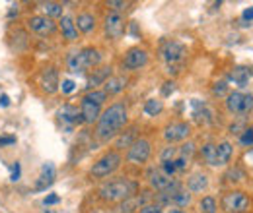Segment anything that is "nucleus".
Listing matches in <instances>:
<instances>
[{"instance_id":"obj_1","label":"nucleus","mask_w":253,"mask_h":213,"mask_svg":"<svg viewBox=\"0 0 253 213\" xmlns=\"http://www.w3.org/2000/svg\"><path fill=\"white\" fill-rule=\"evenodd\" d=\"M127 124V105L125 103H113L109 109H105L97 120V138L101 142H109L111 138H115L123 126Z\"/></svg>"},{"instance_id":"obj_2","label":"nucleus","mask_w":253,"mask_h":213,"mask_svg":"<svg viewBox=\"0 0 253 213\" xmlns=\"http://www.w3.org/2000/svg\"><path fill=\"white\" fill-rule=\"evenodd\" d=\"M137 190H138V184L137 182L123 178V180H111V182L103 184L99 188V196L105 202H121V200L133 198L137 194Z\"/></svg>"},{"instance_id":"obj_3","label":"nucleus","mask_w":253,"mask_h":213,"mask_svg":"<svg viewBox=\"0 0 253 213\" xmlns=\"http://www.w3.org/2000/svg\"><path fill=\"white\" fill-rule=\"evenodd\" d=\"M99 62H101V55H99L95 49H92V47L82 49L80 53H72V55L69 57V60H67L69 70L74 72V74H80V72H84V70H90V68L97 66Z\"/></svg>"},{"instance_id":"obj_4","label":"nucleus","mask_w":253,"mask_h":213,"mask_svg":"<svg viewBox=\"0 0 253 213\" xmlns=\"http://www.w3.org/2000/svg\"><path fill=\"white\" fill-rule=\"evenodd\" d=\"M121 165V155L117 151H107L101 159H97L93 163V167L90 169V174L95 176V178H103V176H109L111 173H115Z\"/></svg>"},{"instance_id":"obj_5","label":"nucleus","mask_w":253,"mask_h":213,"mask_svg":"<svg viewBox=\"0 0 253 213\" xmlns=\"http://www.w3.org/2000/svg\"><path fill=\"white\" fill-rule=\"evenodd\" d=\"M226 107L234 115H246L253 109V95L252 93H240V91L228 93Z\"/></svg>"},{"instance_id":"obj_6","label":"nucleus","mask_w":253,"mask_h":213,"mask_svg":"<svg viewBox=\"0 0 253 213\" xmlns=\"http://www.w3.org/2000/svg\"><path fill=\"white\" fill-rule=\"evenodd\" d=\"M150 153H152V145H150V142L144 140V138H138V140H135L133 145L129 147L127 161L133 163V165H144V163L150 159Z\"/></svg>"},{"instance_id":"obj_7","label":"nucleus","mask_w":253,"mask_h":213,"mask_svg":"<svg viewBox=\"0 0 253 213\" xmlns=\"http://www.w3.org/2000/svg\"><path fill=\"white\" fill-rule=\"evenodd\" d=\"M222 210L228 213H246L250 210V198L244 192H228L222 198Z\"/></svg>"},{"instance_id":"obj_8","label":"nucleus","mask_w":253,"mask_h":213,"mask_svg":"<svg viewBox=\"0 0 253 213\" xmlns=\"http://www.w3.org/2000/svg\"><path fill=\"white\" fill-rule=\"evenodd\" d=\"M160 55H162V58H164L168 64H175V62H179V60H183V58H185L187 49H185L179 41L169 39V41H164V43H162V47H160Z\"/></svg>"},{"instance_id":"obj_9","label":"nucleus","mask_w":253,"mask_h":213,"mask_svg":"<svg viewBox=\"0 0 253 213\" xmlns=\"http://www.w3.org/2000/svg\"><path fill=\"white\" fill-rule=\"evenodd\" d=\"M146 62H148V53L144 49H138V47L131 49L123 58V66L127 70H138V68L146 66Z\"/></svg>"},{"instance_id":"obj_10","label":"nucleus","mask_w":253,"mask_h":213,"mask_svg":"<svg viewBox=\"0 0 253 213\" xmlns=\"http://www.w3.org/2000/svg\"><path fill=\"white\" fill-rule=\"evenodd\" d=\"M27 27L33 33H39V35H51L57 29L55 21L51 18H47V16H33V18H29L27 19Z\"/></svg>"},{"instance_id":"obj_11","label":"nucleus","mask_w":253,"mask_h":213,"mask_svg":"<svg viewBox=\"0 0 253 213\" xmlns=\"http://www.w3.org/2000/svg\"><path fill=\"white\" fill-rule=\"evenodd\" d=\"M125 31V19L119 12H111L105 18V33L109 39H119Z\"/></svg>"},{"instance_id":"obj_12","label":"nucleus","mask_w":253,"mask_h":213,"mask_svg":"<svg viewBox=\"0 0 253 213\" xmlns=\"http://www.w3.org/2000/svg\"><path fill=\"white\" fill-rule=\"evenodd\" d=\"M191 134V126L187 122H171L164 128V138L168 142H183Z\"/></svg>"},{"instance_id":"obj_13","label":"nucleus","mask_w":253,"mask_h":213,"mask_svg":"<svg viewBox=\"0 0 253 213\" xmlns=\"http://www.w3.org/2000/svg\"><path fill=\"white\" fill-rule=\"evenodd\" d=\"M80 115H82V120L84 122L92 124V122L99 120V116H101V105L92 103V101H88L84 97L82 99V105H80Z\"/></svg>"},{"instance_id":"obj_14","label":"nucleus","mask_w":253,"mask_h":213,"mask_svg":"<svg viewBox=\"0 0 253 213\" xmlns=\"http://www.w3.org/2000/svg\"><path fill=\"white\" fill-rule=\"evenodd\" d=\"M55 165L53 163H45L43 167H41V174H39V180H37V184H35V190L37 192H41V190H47L53 182H55Z\"/></svg>"},{"instance_id":"obj_15","label":"nucleus","mask_w":253,"mask_h":213,"mask_svg":"<svg viewBox=\"0 0 253 213\" xmlns=\"http://www.w3.org/2000/svg\"><path fill=\"white\" fill-rule=\"evenodd\" d=\"M193 153H195V143H191V142L183 143V145L177 149V157H175V161H173L175 169H177V171H183V169L189 165Z\"/></svg>"},{"instance_id":"obj_16","label":"nucleus","mask_w":253,"mask_h":213,"mask_svg":"<svg viewBox=\"0 0 253 213\" xmlns=\"http://www.w3.org/2000/svg\"><path fill=\"white\" fill-rule=\"evenodd\" d=\"M59 27L63 31V37L67 41H76L78 39V29H76V23L70 16H63L61 21H59Z\"/></svg>"},{"instance_id":"obj_17","label":"nucleus","mask_w":253,"mask_h":213,"mask_svg":"<svg viewBox=\"0 0 253 213\" xmlns=\"http://www.w3.org/2000/svg\"><path fill=\"white\" fill-rule=\"evenodd\" d=\"M41 85H43V89L47 91V93H55L57 89H59V74L55 68H47V70L43 72V79H41Z\"/></svg>"},{"instance_id":"obj_18","label":"nucleus","mask_w":253,"mask_h":213,"mask_svg":"<svg viewBox=\"0 0 253 213\" xmlns=\"http://www.w3.org/2000/svg\"><path fill=\"white\" fill-rule=\"evenodd\" d=\"M207 186H208V178H207V174H203V173H195V174H191L189 178H187V188H189V192H203V190H207Z\"/></svg>"},{"instance_id":"obj_19","label":"nucleus","mask_w":253,"mask_h":213,"mask_svg":"<svg viewBox=\"0 0 253 213\" xmlns=\"http://www.w3.org/2000/svg\"><path fill=\"white\" fill-rule=\"evenodd\" d=\"M252 68H246V66H236L232 74H230V79L236 83V85H240V87H246L248 83H250V77H252Z\"/></svg>"},{"instance_id":"obj_20","label":"nucleus","mask_w":253,"mask_h":213,"mask_svg":"<svg viewBox=\"0 0 253 213\" xmlns=\"http://www.w3.org/2000/svg\"><path fill=\"white\" fill-rule=\"evenodd\" d=\"M76 29H80L82 33H90L95 29V16L90 12H82L76 18Z\"/></svg>"},{"instance_id":"obj_21","label":"nucleus","mask_w":253,"mask_h":213,"mask_svg":"<svg viewBox=\"0 0 253 213\" xmlns=\"http://www.w3.org/2000/svg\"><path fill=\"white\" fill-rule=\"evenodd\" d=\"M111 77V66H103V68H99V70H93V74L90 76V79H88V89H92V87H95V85H99V83H105L107 79Z\"/></svg>"},{"instance_id":"obj_22","label":"nucleus","mask_w":253,"mask_h":213,"mask_svg":"<svg viewBox=\"0 0 253 213\" xmlns=\"http://www.w3.org/2000/svg\"><path fill=\"white\" fill-rule=\"evenodd\" d=\"M125 85H127V79L125 77H109L103 83V91L107 95H117V93H121L125 89Z\"/></svg>"},{"instance_id":"obj_23","label":"nucleus","mask_w":253,"mask_h":213,"mask_svg":"<svg viewBox=\"0 0 253 213\" xmlns=\"http://www.w3.org/2000/svg\"><path fill=\"white\" fill-rule=\"evenodd\" d=\"M61 118H63L65 122H70V124H80V122H84L80 111H78L76 107H72V105H67V107L61 111Z\"/></svg>"},{"instance_id":"obj_24","label":"nucleus","mask_w":253,"mask_h":213,"mask_svg":"<svg viewBox=\"0 0 253 213\" xmlns=\"http://www.w3.org/2000/svg\"><path fill=\"white\" fill-rule=\"evenodd\" d=\"M146 202H148V196L144 194V196H133L131 200H127L121 208H119V213H127V212H133V210H140L142 206H146Z\"/></svg>"},{"instance_id":"obj_25","label":"nucleus","mask_w":253,"mask_h":213,"mask_svg":"<svg viewBox=\"0 0 253 213\" xmlns=\"http://www.w3.org/2000/svg\"><path fill=\"white\" fill-rule=\"evenodd\" d=\"M193 107L197 109V111L193 113V116H195L197 122H205V124H207V122H212V113H210L205 105H201L199 101H193Z\"/></svg>"},{"instance_id":"obj_26","label":"nucleus","mask_w":253,"mask_h":213,"mask_svg":"<svg viewBox=\"0 0 253 213\" xmlns=\"http://www.w3.org/2000/svg\"><path fill=\"white\" fill-rule=\"evenodd\" d=\"M232 157V145L228 142H222L220 145H216V161L218 165H226Z\"/></svg>"},{"instance_id":"obj_27","label":"nucleus","mask_w":253,"mask_h":213,"mask_svg":"<svg viewBox=\"0 0 253 213\" xmlns=\"http://www.w3.org/2000/svg\"><path fill=\"white\" fill-rule=\"evenodd\" d=\"M201 155H203L205 163H208V165H212V167L218 165V161H216V145H214V143H205V145L201 147Z\"/></svg>"},{"instance_id":"obj_28","label":"nucleus","mask_w":253,"mask_h":213,"mask_svg":"<svg viewBox=\"0 0 253 213\" xmlns=\"http://www.w3.org/2000/svg\"><path fill=\"white\" fill-rule=\"evenodd\" d=\"M41 8L47 18H63V4L59 2H43Z\"/></svg>"},{"instance_id":"obj_29","label":"nucleus","mask_w":253,"mask_h":213,"mask_svg":"<svg viewBox=\"0 0 253 213\" xmlns=\"http://www.w3.org/2000/svg\"><path fill=\"white\" fill-rule=\"evenodd\" d=\"M162 109H164V105H162V101H158V99H150V101H146V105H144V113L150 115V116L160 115Z\"/></svg>"},{"instance_id":"obj_30","label":"nucleus","mask_w":253,"mask_h":213,"mask_svg":"<svg viewBox=\"0 0 253 213\" xmlns=\"http://www.w3.org/2000/svg\"><path fill=\"white\" fill-rule=\"evenodd\" d=\"M199 208H201V213H216V210H218L216 200H214L212 196H205V198L201 200Z\"/></svg>"},{"instance_id":"obj_31","label":"nucleus","mask_w":253,"mask_h":213,"mask_svg":"<svg viewBox=\"0 0 253 213\" xmlns=\"http://www.w3.org/2000/svg\"><path fill=\"white\" fill-rule=\"evenodd\" d=\"M137 136V128H131L127 130V134H123L119 140H117V149H123V147H131L133 145V140Z\"/></svg>"},{"instance_id":"obj_32","label":"nucleus","mask_w":253,"mask_h":213,"mask_svg":"<svg viewBox=\"0 0 253 213\" xmlns=\"http://www.w3.org/2000/svg\"><path fill=\"white\" fill-rule=\"evenodd\" d=\"M86 99L88 101H92V103H97V105H103V101L107 99V93L101 89V91H97V89H92L88 95H86Z\"/></svg>"},{"instance_id":"obj_33","label":"nucleus","mask_w":253,"mask_h":213,"mask_svg":"<svg viewBox=\"0 0 253 213\" xmlns=\"http://www.w3.org/2000/svg\"><path fill=\"white\" fill-rule=\"evenodd\" d=\"M175 157H177V147H173V145H168V147L160 153V161H162V163L175 161Z\"/></svg>"},{"instance_id":"obj_34","label":"nucleus","mask_w":253,"mask_h":213,"mask_svg":"<svg viewBox=\"0 0 253 213\" xmlns=\"http://www.w3.org/2000/svg\"><path fill=\"white\" fill-rule=\"evenodd\" d=\"M138 213H164L162 210V206H156V204H146V206H142Z\"/></svg>"},{"instance_id":"obj_35","label":"nucleus","mask_w":253,"mask_h":213,"mask_svg":"<svg viewBox=\"0 0 253 213\" xmlns=\"http://www.w3.org/2000/svg\"><path fill=\"white\" fill-rule=\"evenodd\" d=\"M240 142L244 143V145H253V128L244 130V134L240 136Z\"/></svg>"},{"instance_id":"obj_36","label":"nucleus","mask_w":253,"mask_h":213,"mask_svg":"<svg viewBox=\"0 0 253 213\" xmlns=\"http://www.w3.org/2000/svg\"><path fill=\"white\" fill-rule=\"evenodd\" d=\"M175 165H173V161H168V163H162V173L166 174V176H173L175 174Z\"/></svg>"},{"instance_id":"obj_37","label":"nucleus","mask_w":253,"mask_h":213,"mask_svg":"<svg viewBox=\"0 0 253 213\" xmlns=\"http://www.w3.org/2000/svg\"><path fill=\"white\" fill-rule=\"evenodd\" d=\"M74 87H76V83H74L72 79H65V81L61 83V89H63V93H72V91H74Z\"/></svg>"},{"instance_id":"obj_38","label":"nucleus","mask_w":253,"mask_h":213,"mask_svg":"<svg viewBox=\"0 0 253 213\" xmlns=\"http://www.w3.org/2000/svg\"><path fill=\"white\" fill-rule=\"evenodd\" d=\"M226 89H228V85H226L224 81H218V83L214 85V89H212V91H214V95H218V97H222V95L226 93Z\"/></svg>"},{"instance_id":"obj_39","label":"nucleus","mask_w":253,"mask_h":213,"mask_svg":"<svg viewBox=\"0 0 253 213\" xmlns=\"http://www.w3.org/2000/svg\"><path fill=\"white\" fill-rule=\"evenodd\" d=\"M20 173H22V169H20V163H14V165H12V174H10V180H12V182L20 180Z\"/></svg>"},{"instance_id":"obj_40","label":"nucleus","mask_w":253,"mask_h":213,"mask_svg":"<svg viewBox=\"0 0 253 213\" xmlns=\"http://www.w3.org/2000/svg\"><path fill=\"white\" fill-rule=\"evenodd\" d=\"M107 6L113 8V10H125L129 4L127 2H115V0H111V2H107Z\"/></svg>"},{"instance_id":"obj_41","label":"nucleus","mask_w":253,"mask_h":213,"mask_svg":"<svg viewBox=\"0 0 253 213\" xmlns=\"http://www.w3.org/2000/svg\"><path fill=\"white\" fill-rule=\"evenodd\" d=\"M53 204H59V196L57 194H51L43 200V206H53Z\"/></svg>"},{"instance_id":"obj_42","label":"nucleus","mask_w":253,"mask_h":213,"mask_svg":"<svg viewBox=\"0 0 253 213\" xmlns=\"http://www.w3.org/2000/svg\"><path fill=\"white\" fill-rule=\"evenodd\" d=\"M12 143H16V136H6V138H0V147H4V145H12Z\"/></svg>"},{"instance_id":"obj_43","label":"nucleus","mask_w":253,"mask_h":213,"mask_svg":"<svg viewBox=\"0 0 253 213\" xmlns=\"http://www.w3.org/2000/svg\"><path fill=\"white\" fill-rule=\"evenodd\" d=\"M242 18H244L246 21H252V19H253V6H250L248 10H244V14H242Z\"/></svg>"},{"instance_id":"obj_44","label":"nucleus","mask_w":253,"mask_h":213,"mask_svg":"<svg viewBox=\"0 0 253 213\" xmlns=\"http://www.w3.org/2000/svg\"><path fill=\"white\" fill-rule=\"evenodd\" d=\"M164 85H166V87H164V89H162V93H164V97H168L169 93H171V91H173V83H164Z\"/></svg>"},{"instance_id":"obj_45","label":"nucleus","mask_w":253,"mask_h":213,"mask_svg":"<svg viewBox=\"0 0 253 213\" xmlns=\"http://www.w3.org/2000/svg\"><path fill=\"white\" fill-rule=\"evenodd\" d=\"M0 105H2V107H8V105H10V97H8V95H2V97H0Z\"/></svg>"},{"instance_id":"obj_46","label":"nucleus","mask_w":253,"mask_h":213,"mask_svg":"<svg viewBox=\"0 0 253 213\" xmlns=\"http://www.w3.org/2000/svg\"><path fill=\"white\" fill-rule=\"evenodd\" d=\"M168 213H187V212H183V210H179V208H169Z\"/></svg>"},{"instance_id":"obj_47","label":"nucleus","mask_w":253,"mask_h":213,"mask_svg":"<svg viewBox=\"0 0 253 213\" xmlns=\"http://www.w3.org/2000/svg\"><path fill=\"white\" fill-rule=\"evenodd\" d=\"M45 213H53V212H45Z\"/></svg>"}]
</instances>
